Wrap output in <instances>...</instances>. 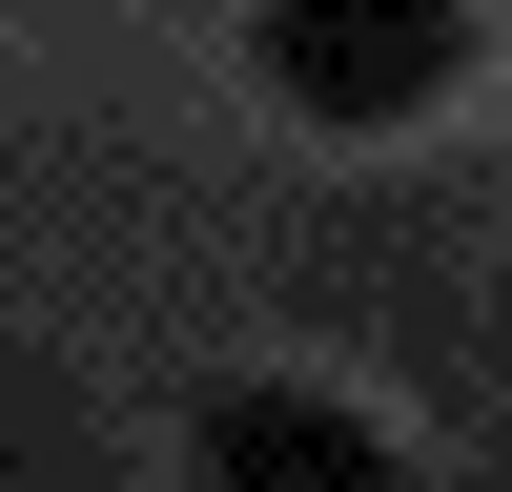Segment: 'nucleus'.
<instances>
[{
    "mask_svg": "<svg viewBox=\"0 0 512 492\" xmlns=\"http://www.w3.org/2000/svg\"><path fill=\"white\" fill-rule=\"evenodd\" d=\"M246 62H267L287 123H349V144H369V123H410V103L472 82V0H267Z\"/></svg>",
    "mask_w": 512,
    "mask_h": 492,
    "instance_id": "f257e3e1",
    "label": "nucleus"
},
{
    "mask_svg": "<svg viewBox=\"0 0 512 492\" xmlns=\"http://www.w3.org/2000/svg\"><path fill=\"white\" fill-rule=\"evenodd\" d=\"M205 451H226V472H369V410H308V390H205Z\"/></svg>",
    "mask_w": 512,
    "mask_h": 492,
    "instance_id": "f03ea898",
    "label": "nucleus"
}]
</instances>
